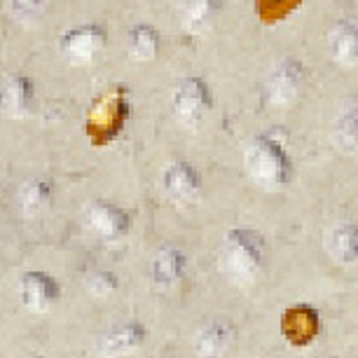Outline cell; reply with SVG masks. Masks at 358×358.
I'll return each instance as SVG.
<instances>
[{
    "instance_id": "6da1fadb",
    "label": "cell",
    "mask_w": 358,
    "mask_h": 358,
    "mask_svg": "<svg viewBox=\"0 0 358 358\" xmlns=\"http://www.w3.org/2000/svg\"><path fill=\"white\" fill-rule=\"evenodd\" d=\"M265 239L253 229H229L220 244L218 267L229 281L248 286L265 269Z\"/></svg>"
},
{
    "instance_id": "7a4b0ae2",
    "label": "cell",
    "mask_w": 358,
    "mask_h": 358,
    "mask_svg": "<svg viewBox=\"0 0 358 358\" xmlns=\"http://www.w3.org/2000/svg\"><path fill=\"white\" fill-rule=\"evenodd\" d=\"M246 171L265 190H281L293 180L295 166L286 145L274 136H255L246 148Z\"/></svg>"
},
{
    "instance_id": "3957f363",
    "label": "cell",
    "mask_w": 358,
    "mask_h": 358,
    "mask_svg": "<svg viewBox=\"0 0 358 358\" xmlns=\"http://www.w3.org/2000/svg\"><path fill=\"white\" fill-rule=\"evenodd\" d=\"M213 106V94L208 90L206 80L201 78H185L171 94V108L180 127L194 129L206 120Z\"/></svg>"
},
{
    "instance_id": "277c9868",
    "label": "cell",
    "mask_w": 358,
    "mask_h": 358,
    "mask_svg": "<svg viewBox=\"0 0 358 358\" xmlns=\"http://www.w3.org/2000/svg\"><path fill=\"white\" fill-rule=\"evenodd\" d=\"M305 87V69L295 59H283L272 69L265 83V96L267 103L274 108H288L293 106L302 94Z\"/></svg>"
},
{
    "instance_id": "5b68a950",
    "label": "cell",
    "mask_w": 358,
    "mask_h": 358,
    "mask_svg": "<svg viewBox=\"0 0 358 358\" xmlns=\"http://www.w3.org/2000/svg\"><path fill=\"white\" fill-rule=\"evenodd\" d=\"M106 43H108V36L101 26L83 24L64 33L62 40H59V50H62V57L66 62H71L76 66H85V64H92L94 59L103 52Z\"/></svg>"
},
{
    "instance_id": "8992f818",
    "label": "cell",
    "mask_w": 358,
    "mask_h": 358,
    "mask_svg": "<svg viewBox=\"0 0 358 358\" xmlns=\"http://www.w3.org/2000/svg\"><path fill=\"white\" fill-rule=\"evenodd\" d=\"M19 300L33 314H45L59 300V283L47 272H26L19 279Z\"/></svg>"
},
{
    "instance_id": "52a82bcc",
    "label": "cell",
    "mask_w": 358,
    "mask_h": 358,
    "mask_svg": "<svg viewBox=\"0 0 358 358\" xmlns=\"http://www.w3.org/2000/svg\"><path fill=\"white\" fill-rule=\"evenodd\" d=\"M162 185H164L166 197L178 206L192 204V201H197L201 194L199 173L194 171V166L187 164V162H171L164 171Z\"/></svg>"
},
{
    "instance_id": "ba28073f",
    "label": "cell",
    "mask_w": 358,
    "mask_h": 358,
    "mask_svg": "<svg viewBox=\"0 0 358 358\" xmlns=\"http://www.w3.org/2000/svg\"><path fill=\"white\" fill-rule=\"evenodd\" d=\"M85 225L94 234H99L101 239L115 241L124 236L127 229H129V215L120 206L108 204V201H92L85 208Z\"/></svg>"
},
{
    "instance_id": "9c48e42d",
    "label": "cell",
    "mask_w": 358,
    "mask_h": 358,
    "mask_svg": "<svg viewBox=\"0 0 358 358\" xmlns=\"http://www.w3.org/2000/svg\"><path fill=\"white\" fill-rule=\"evenodd\" d=\"M36 90L26 76H12L0 85V110L8 117L22 120L33 110Z\"/></svg>"
},
{
    "instance_id": "30bf717a",
    "label": "cell",
    "mask_w": 358,
    "mask_h": 358,
    "mask_svg": "<svg viewBox=\"0 0 358 358\" xmlns=\"http://www.w3.org/2000/svg\"><path fill=\"white\" fill-rule=\"evenodd\" d=\"M145 328L141 323H124V326L110 330L99 340V354L103 358H117L136 351L145 342Z\"/></svg>"
},
{
    "instance_id": "8fae6325",
    "label": "cell",
    "mask_w": 358,
    "mask_h": 358,
    "mask_svg": "<svg viewBox=\"0 0 358 358\" xmlns=\"http://www.w3.org/2000/svg\"><path fill=\"white\" fill-rule=\"evenodd\" d=\"M330 57L340 66L358 64V24L354 22H337L328 36Z\"/></svg>"
},
{
    "instance_id": "7c38bea8",
    "label": "cell",
    "mask_w": 358,
    "mask_h": 358,
    "mask_svg": "<svg viewBox=\"0 0 358 358\" xmlns=\"http://www.w3.org/2000/svg\"><path fill=\"white\" fill-rule=\"evenodd\" d=\"M328 255L337 265H354L358 262V225L356 222H342L330 229L326 241Z\"/></svg>"
},
{
    "instance_id": "4fadbf2b",
    "label": "cell",
    "mask_w": 358,
    "mask_h": 358,
    "mask_svg": "<svg viewBox=\"0 0 358 358\" xmlns=\"http://www.w3.org/2000/svg\"><path fill=\"white\" fill-rule=\"evenodd\" d=\"M52 192H54V187L47 178L26 180L17 192L19 211H22L26 218H33V215L43 213L45 208L52 204Z\"/></svg>"
},
{
    "instance_id": "5bb4252c",
    "label": "cell",
    "mask_w": 358,
    "mask_h": 358,
    "mask_svg": "<svg viewBox=\"0 0 358 358\" xmlns=\"http://www.w3.org/2000/svg\"><path fill=\"white\" fill-rule=\"evenodd\" d=\"M183 269H185V258H183V253L173 246L159 248V253L155 255L150 262L152 281L164 288L173 286V283L183 276Z\"/></svg>"
},
{
    "instance_id": "9a60e30c",
    "label": "cell",
    "mask_w": 358,
    "mask_h": 358,
    "mask_svg": "<svg viewBox=\"0 0 358 358\" xmlns=\"http://www.w3.org/2000/svg\"><path fill=\"white\" fill-rule=\"evenodd\" d=\"M159 45H162L159 33L150 24H136L127 33V52H129L134 62L148 64L152 59H157Z\"/></svg>"
},
{
    "instance_id": "2e32d148",
    "label": "cell",
    "mask_w": 358,
    "mask_h": 358,
    "mask_svg": "<svg viewBox=\"0 0 358 358\" xmlns=\"http://www.w3.org/2000/svg\"><path fill=\"white\" fill-rule=\"evenodd\" d=\"M222 0H178V15L190 31H201L213 22Z\"/></svg>"
},
{
    "instance_id": "e0dca14e",
    "label": "cell",
    "mask_w": 358,
    "mask_h": 358,
    "mask_svg": "<svg viewBox=\"0 0 358 358\" xmlns=\"http://www.w3.org/2000/svg\"><path fill=\"white\" fill-rule=\"evenodd\" d=\"M229 340H232V333L225 323H211L194 340V354L197 358H222L229 347Z\"/></svg>"
},
{
    "instance_id": "ac0fdd59",
    "label": "cell",
    "mask_w": 358,
    "mask_h": 358,
    "mask_svg": "<svg viewBox=\"0 0 358 358\" xmlns=\"http://www.w3.org/2000/svg\"><path fill=\"white\" fill-rule=\"evenodd\" d=\"M335 143L342 148L344 152L358 150V101H349L342 108L333 127Z\"/></svg>"
},
{
    "instance_id": "d6986e66",
    "label": "cell",
    "mask_w": 358,
    "mask_h": 358,
    "mask_svg": "<svg viewBox=\"0 0 358 358\" xmlns=\"http://www.w3.org/2000/svg\"><path fill=\"white\" fill-rule=\"evenodd\" d=\"M305 0H255V15L262 24H279L300 10Z\"/></svg>"
},
{
    "instance_id": "ffe728a7",
    "label": "cell",
    "mask_w": 358,
    "mask_h": 358,
    "mask_svg": "<svg viewBox=\"0 0 358 358\" xmlns=\"http://www.w3.org/2000/svg\"><path fill=\"white\" fill-rule=\"evenodd\" d=\"M52 8V0H10V15L19 24H38Z\"/></svg>"
},
{
    "instance_id": "44dd1931",
    "label": "cell",
    "mask_w": 358,
    "mask_h": 358,
    "mask_svg": "<svg viewBox=\"0 0 358 358\" xmlns=\"http://www.w3.org/2000/svg\"><path fill=\"white\" fill-rule=\"evenodd\" d=\"M115 288H117V279H115L113 272H106V269H101V272H94L90 279H87V290H90L94 297L113 295Z\"/></svg>"
}]
</instances>
